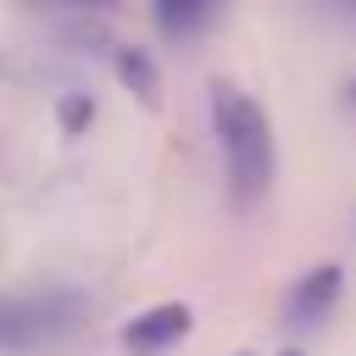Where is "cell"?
<instances>
[{
	"label": "cell",
	"instance_id": "obj_1",
	"mask_svg": "<svg viewBox=\"0 0 356 356\" xmlns=\"http://www.w3.org/2000/svg\"><path fill=\"white\" fill-rule=\"evenodd\" d=\"M211 134H217V150H222V172H228L234 206H256L273 189V172H278L267 111L239 83H222L217 78L211 83Z\"/></svg>",
	"mask_w": 356,
	"mask_h": 356
},
{
	"label": "cell",
	"instance_id": "obj_2",
	"mask_svg": "<svg viewBox=\"0 0 356 356\" xmlns=\"http://www.w3.org/2000/svg\"><path fill=\"white\" fill-rule=\"evenodd\" d=\"M89 323V295L67 284H33L0 295V356H33L67 345Z\"/></svg>",
	"mask_w": 356,
	"mask_h": 356
},
{
	"label": "cell",
	"instance_id": "obj_3",
	"mask_svg": "<svg viewBox=\"0 0 356 356\" xmlns=\"http://www.w3.org/2000/svg\"><path fill=\"white\" fill-rule=\"evenodd\" d=\"M339 295H345V273H339L334 261H317L306 278H295V289H289V300H284L289 328H323L328 312L339 306Z\"/></svg>",
	"mask_w": 356,
	"mask_h": 356
},
{
	"label": "cell",
	"instance_id": "obj_4",
	"mask_svg": "<svg viewBox=\"0 0 356 356\" xmlns=\"http://www.w3.org/2000/svg\"><path fill=\"white\" fill-rule=\"evenodd\" d=\"M189 323H195V312H189L184 300H161V306H145V312L122 328V345L139 350V356H156V350L178 345V339L189 334Z\"/></svg>",
	"mask_w": 356,
	"mask_h": 356
},
{
	"label": "cell",
	"instance_id": "obj_5",
	"mask_svg": "<svg viewBox=\"0 0 356 356\" xmlns=\"http://www.w3.org/2000/svg\"><path fill=\"white\" fill-rule=\"evenodd\" d=\"M217 6L222 0H150V17H156V28L167 39H189L217 17Z\"/></svg>",
	"mask_w": 356,
	"mask_h": 356
},
{
	"label": "cell",
	"instance_id": "obj_6",
	"mask_svg": "<svg viewBox=\"0 0 356 356\" xmlns=\"http://www.w3.org/2000/svg\"><path fill=\"white\" fill-rule=\"evenodd\" d=\"M117 72H122V83H128L145 106H156L161 78H156V67H150V56H145V50H122V56H117Z\"/></svg>",
	"mask_w": 356,
	"mask_h": 356
},
{
	"label": "cell",
	"instance_id": "obj_7",
	"mask_svg": "<svg viewBox=\"0 0 356 356\" xmlns=\"http://www.w3.org/2000/svg\"><path fill=\"white\" fill-rule=\"evenodd\" d=\"M33 6H61V11H111L117 0H33Z\"/></svg>",
	"mask_w": 356,
	"mask_h": 356
},
{
	"label": "cell",
	"instance_id": "obj_8",
	"mask_svg": "<svg viewBox=\"0 0 356 356\" xmlns=\"http://www.w3.org/2000/svg\"><path fill=\"white\" fill-rule=\"evenodd\" d=\"M83 117H95V106H89V100H67V106H61V122H67V134H72Z\"/></svg>",
	"mask_w": 356,
	"mask_h": 356
},
{
	"label": "cell",
	"instance_id": "obj_9",
	"mask_svg": "<svg viewBox=\"0 0 356 356\" xmlns=\"http://www.w3.org/2000/svg\"><path fill=\"white\" fill-rule=\"evenodd\" d=\"M339 6H345V11H356V0H339Z\"/></svg>",
	"mask_w": 356,
	"mask_h": 356
},
{
	"label": "cell",
	"instance_id": "obj_10",
	"mask_svg": "<svg viewBox=\"0 0 356 356\" xmlns=\"http://www.w3.org/2000/svg\"><path fill=\"white\" fill-rule=\"evenodd\" d=\"M284 356H295V350H284Z\"/></svg>",
	"mask_w": 356,
	"mask_h": 356
},
{
	"label": "cell",
	"instance_id": "obj_11",
	"mask_svg": "<svg viewBox=\"0 0 356 356\" xmlns=\"http://www.w3.org/2000/svg\"><path fill=\"white\" fill-rule=\"evenodd\" d=\"M350 95H356V83H350Z\"/></svg>",
	"mask_w": 356,
	"mask_h": 356
}]
</instances>
